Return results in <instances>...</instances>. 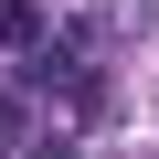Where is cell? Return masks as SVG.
I'll list each match as a JSON object with an SVG mask.
<instances>
[{"instance_id": "obj_1", "label": "cell", "mask_w": 159, "mask_h": 159, "mask_svg": "<svg viewBox=\"0 0 159 159\" xmlns=\"http://www.w3.org/2000/svg\"><path fill=\"white\" fill-rule=\"evenodd\" d=\"M0 53H21V64H43V53H53V21L32 11V0H0Z\"/></svg>"}, {"instance_id": "obj_2", "label": "cell", "mask_w": 159, "mask_h": 159, "mask_svg": "<svg viewBox=\"0 0 159 159\" xmlns=\"http://www.w3.org/2000/svg\"><path fill=\"white\" fill-rule=\"evenodd\" d=\"M32 127H43L32 96H0V159H32Z\"/></svg>"}]
</instances>
